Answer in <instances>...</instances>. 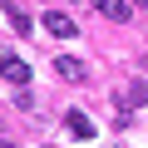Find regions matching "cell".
I'll use <instances>...</instances> for the list:
<instances>
[{
    "label": "cell",
    "instance_id": "obj_7",
    "mask_svg": "<svg viewBox=\"0 0 148 148\" xmlns=\"http://www.w3.org/2000/svg\"><path fill=\"white\" fill-rule=\"evenodd\" d=\"M5 15H10V25H15V30H20V35H25V30H30V15H25V10H20V5H10V10H5Z\"/></svg>",
    "mask_w": 148,
    "mask_h": 148
},
{
    "label": "cell",
    "instance_id": "obj_6",
    "mask_svg": "<svg viewBox=\"0 0 148 148\" xmlns=\"http://www.w3.org/2000/svg\"><path fill=\"white\" fill-rule=\"evenodd\" d=\"M64 128H69L74 138H94V123H89L84 109H69V114H64Z\"/></svg>",
    "mask_w": 148,
    "mask_h": 148
},
{
    "label": "cell",
    "instance_id": "obj_3",
    "mask_svg": "<svg viewBox=\"0 0 148 148\" xmlns=\"http://www.w3.org/2000/svg\"><path fill=\"white\" fill-rule=\"evenodd\" d=\"M45 30H49L54 40H74V35H79V25H74L64 10H45Z\"/></svg>",
    "mask_w": 148,
    "mask_h": 148
},
{
    "label": "cell",
    "instance_id": "obj_9",
    "mask_svg": "<svg viewBox=\"0 0 148 148\" xmlns=\"http://www.w3.org/2000/svg\"><path fill=\"white\" fill-rule=\"evenodd\" d=\"M49 148H54V143H49Z\"/></svg>",
    "mask_w": 148,
    "mask_h": 148
},
{
    "label": "cell",
    "instance_id": "obj_2",
    "mask_svg": "<svg viewBox=\"0 0 148 148\" xmlns=\"http://www.w3.org/2000/svg\"><path fill=\"white\" fill-rule=\"evenodd\" d=\"M54 74H59L64 84H84V79H89L84 59H74V54H54Z\"/></svg>",
    "mask_w": 148,
    "mask_h": 148
},
{
    "label": "cell",
    "instance_id": "obj_4",
    "mask_svg": "<svg viewBox=\"0 0 148 148\" xmlns=\"http://www.w3.org/2000/svg\"><path fill=\"white\" fill-rule=\"evenodd\" d=\"M0 69H5V79H10L15 89H30V64H25V59L5 54V59H0Z\"/></svg>",
    "mask_w": 148,
    "mask_h": 148
},
{
    "label": "cell",
    "instance_id": "obj_1",
    "mask_svg": "<svg viewBox=\"0 0 148 148\" xmlns=\"http://www.w3.org/2000/svg\"><path fill=\"white\" fill-rule=\"evenodd\" d=\"M114 104H119V114L128 119L133 109H143V104H148V84H143V79H128L123 89H114Z\"/></svg>",
    "mask_w": 148,
    "mask_h": 148
},
{
    "label": "cell",
    "instance_id": "obj_5",
    "mask_svg": "<svg viewBox=\"0 0 148 148\" xmlns=\"http://www.w3.org/2000/svg\"><path fill=\"white\" fill-rule=\"evenodd\" d=\"M94 10H99L104 20H114V25H123V20L133 15V5H128V0H94Z\"/></svg>",
    "mask_w": 148,
    "mask_h": 148
},
{
    "label": "cell",
    "instance_id": "obj_8",
    "mask_svg": "<svg viewBox=\"0 0 148 148\" xmlns=\"http://www.w3.org/2000/svg\"><path fill=\"white\" fill-rule=\"evenodd\" d=\"M0 148H20V143H0Z\"/></svg>",
    "mask_w": 148,
    "mask_h": 148
}]
</instances>
